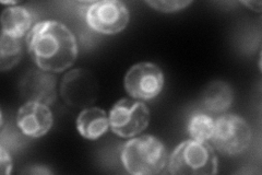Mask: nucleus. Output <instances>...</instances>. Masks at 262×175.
Segmentation results:
<instances>
[{
	"label": "nucleus",
	"instance_id": "obj_1",
	"mask_svg": "<svg viewBox=\"0 0 262 175\" xmlns=\"http://www.w3.org/2000/svg\"><path fill=\"white\" fill-rule=\"evenodd\" d=\"M26 42L29 54L37 67L52 73L70 68L78 55L75 35L59 21L37 22L28 33Z\"/></svg>",
	"mask_w": 262,
	"mask_h": 175
},
{
	"label": "nucleus",
	"instance_id": "obj_2",
	"mask_svg": "<svg viewBox=\"0 0 262 175\" xmlns=\"http://www.w3.org/2000/svg\"><path fill=\"white\" fill-rule=\"evenodd\" d=\"M120 159L130 174L154 175L165 168L167 151L160 139L143 135L127 141L121 150Z\"/></svg>",
	"mask_w": 262,
	"mask_h": 175
},
{
	"label": "nucleus",
	"instance_id": "obj_3",
	"mask_svg": "<svg viewBox=\"0 0 262 175\" xmlns=\"http://www.w3.org/2000/svg\"><path fill=\"white\" fill-rule=\"evenodd\" d=\"M168 172L176 175H214L217 173L214 150L207 141H184L171 153Z\"/></svg>",
	"mask_w": 262,
	"mask_h": 175
},
{
	"label": "nucleus",
	"instance_id": "obj_4",
	"mask_svg": "<svg viewBox=\"0 0 262 175\" xmlns=\"http://www.w3.org/2000/svg\"><path fill=\"white\" fill-rule=\"evenodd\" d=\"M213 146L221 153L236 155L250 145L251 130L248 123L238 115L225 114L214 121L212 135Z\"/></svg>",
	"mask_w": 262,
	"mask_h": 175
},
{
	"label": "nucleus",
	"instance_id": "obj_5",
	"mask_svg": "<svg viewBox=\"0 0 262 175\" xmlns=\"http://www.w3.org/2000/svg\"><path fill=\"white\" fill-rule=\"evenodd\" d=\"M150 123V110L142 101L121 99L110 112V127L115 135L133 138L142 132Z\"/></svg>",
	"mask_w": 262,
	"mask_h": 175
},
{
	"label": "nucleus",
	"instance_id": "obj_6",
	"mask_svg": "<svg viewBox=\"0 0 262 175\" xmlns=\"http://www.w3.org/2000/svg\"><path fill=\"white\" fill-rule=\"evenodd\" d=\"M126 5L118 0H102L93 3L86 10V22L92 30L106 35L124 31L129 22Z\"/></svg>",
	"mask_w": 262,
	"mask_h": 175
},
{
	"label": "nucleus",
	"instance_id": "obj_7",
	"mask_svg": "<svg viewBox=\"0 0 262 175\" xmlns=\"http://www.w3.org/2000/svg\"><path fill=\"white\" fill-rule=\"evenodd\" d=\"M164 87V74L158 65L139 63L134 65L125 76L127 93L137 100L149 101L157 98Z\"/></svg>",
	"mask_w": 262,
	"mask_h": 175
},
{
	"label": "nucleus",
	"instance_id": "obj_8",
	"mask_svg": "<svg viewBox=\"0 0 262 175\" xmlns=\"http://www.w3.org/2000/svg\"><path fill=\"white\" fill-rule=\"evenodd\" d=\"M60 94L63 101L69 106L86 108V106L93 104L97 99V81L89 70H71L62 78Z\"/></svg>",
	"mask_w": 262,
	"mask_h": 175
},
{
	"label": "nucleus",
	"instance_id": "obj_9",
	"mask_svg": "<svg viewBox=\"0 0 262 175\" xmlns=\"http://www.w3.org/2000/svg\"><path fill=\"white\" fill-rule=\"evenodd\" d=\"M57 78L52 72L42 69H31L20 82L19 90L27 102H37L51 105L57 98Z\"/></svg>",
	"mask_w": 262,
	"mask_h": 175
},
{
	"label": "nucleus",
	"instance_id": "obj_10",
	"mask_svg": "<svg viewBox=\"0 0 262 175\" xmlns=\"http://www.w3.org/2000/svg\"><path fill=\"white\" fill-rule=\"evenodd\" d=\"M16 124L26 136L43 137L53 127V113L46 104L26 102L16 115Z\"/></svg>",
	"mask_w": 262,
	"mask_h": 175
},
{
	"label": "nucleus",
	"instance_id": "obj_11",
	"mask_svg": "<svg viewBox=\"0 0 262 175\" xmlns=\"http://www.w3.org/2000/svg\"><path fill=\"white\" fill-rule=\"evenodd\" d=\"M110 128V118L100 107H86L77 119L79 134L89 140H96L106 134Z\"/></svg>",
	"mask_w": 262,
	"mask_h": 175
},
{
	"label": "nucleus",
	"instance_id": "obj_12",
	"mask_svg": "<svg viewBox=\"0 0 262 175\" xmlns=\"http://www.w3.org/2000/svg\"><path fill=\"white\" fill-rule=\"evenodd\" d=\"M33 14L26 7H8L2 14V34L14 38L23 37L30 32Z\"/></svg>",
	"mask_w": 262,
	"mask_h": 175
},
{
	"label": "nucleus",
	"instance_id": "obj_13",
	"mask_svg": "<svg viewBox=\"0 0 262 175\" xmlns=\"http://www.w3.org/2000/svg\"><path fill=\"white\" fill-rule=\"evenodd\" d=\"M233 103V90L227 82L222 80L212 81L203 90L202 104L212 113H224Z\"/></svg>",
	"mask_w": 262,
	"mask_h": 175
},
{
	"label": "nucleus",
	"instance_id": "obj_14",
	"mask_svg": "<svg viewBox=\"0 0 262 175\" xmlns=\"http://www.w3.org/2000/svg\"><path fill=\"white\" fill-rule=\"evenodd\" d=\"M22 44L20 38L2 34L0 38V70L7 71L19 64L22 58Z\"/></svg>",
	"mask_w": 262,
	"mask_h": 175
},
{
	"label": "nucleus",
	"instance_id": "obj_15",
	"mask_svg": "<svg viewBox=\"0 0 262 175\" xmlns=\"http://www.w3.org/2000/svg\"><path fill=\"white\" fill-rule=\"evenodd\" d=\"M214 130V120L206 113H194L188 123V132L191 139L208 141L212 138Z\"/></svg>",
	"mask_w": 262,
	"mask_h": 175
},
{
	"label": "nucleus",
	"instance_id": "obj_16",
	"mask_svg": "<svg viewBox=\"0 0 262 175\" xmlns=\"http://www.w3.org/2000/svg\"><path fill=\"white\" fill-rule=\"evenodd\" d=\"M145 4L158 11L170 13L185 9L191 2H188V0H166V2L165 0H153V2H145Z\"/></svg>",
	"mask_w": 262,
	"mask_h": 175
},
{
	"label": "nucleus",
	"instance_id": "obj_17",
	"mask_svg": "<svg viewBox=\"0 0 262 175\" xmlns=\"http://www.w3.org/2000/svg\"><path fill=\"white\" fill-rule=\"evenodd\" d=\"M0 166L3 175L10 174L12 171V159L9 151H7L5 146L0 147Z\"/></svg>",
	"mask_w": 262,
	"mask_h": 175
},
{
	"label": "nucleus",
	"instance_id": "obj_18",
	"mask_svg": "<svg viewBox=\"0 0 262 175\" xmlns=\"http://www.w3.org/2000/svg\"><path fill=\"white\" fill-rule=\"evenodd\" d=\"M243 5L247 6V7L249 8V9H251V10H256V11H258V12L261 11V3H260V2H255V3H252V2H245V3H243Z\"/></svg>",
	"mask_w": 262,
	"mask_h": 175
}]
</instances>
